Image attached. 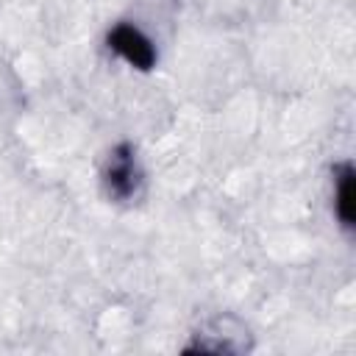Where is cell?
I'll return each mask as SVG.
<instances>
[{"instance_id":"obj_3","label":"cell","mask_w":356,"mask_h":356,"mask_svg":"<svg viewBox=\"0 0 356 356\" xmlns=\"http://www.w3.org/2000/svg\"><path fill=\"white\" fill-rule=\"evenodd\" d=\"M334 214L345 228H353V167L342 164L337 167L334 181Z\"/></svg>"},{"instance_id":"obj_1","label":"cell","mask_w":356,"mask_h":356,"mask_svg":"<svg viewBox=\"0 0 356 356\" xmlns=\"http://www.w3.org/2000/svg\"><path fill=\"white\" fill-rule=\"evenodd\" d=\"M106 189L108 195H114L117 200H131L139 186H142V170H139V161H136V153L131 145H117L108 156V164H106Z\"/></svg>"},{"instance_id":"obj_2","label":"cell","mask_w":356,"mask_h":356,"mask_svg":"<svg viewBox=\"0 0 356 356\" xmlns=\"http://www.w3.org/2000/svg\"><path fill=\"white\" fill-rule=\"evenodd\" d=\"M108 50H114L120 58H125L136 70H150L156 64V47L153 42L131 22H117L106 36Z\"/></svg>"}]
</instances>
